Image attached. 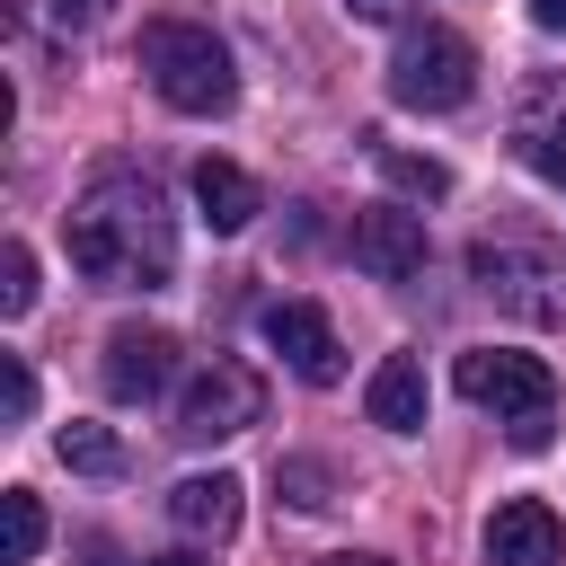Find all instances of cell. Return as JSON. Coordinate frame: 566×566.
Masks as SVG:
<instances>
[{
    "instance_id": "obj_7",
    "label": "cell",
    "mask_w": 566,
    "mask_h": 566,
    "mask_svg": "<svg viewBox=\"0 0 566 566\" xmlns=\"http://www.w3.org/2000/svg\"><path fill=\"white\" fill-rule=\"evenodd\" d=\"M256 327H265V345L283 354L292 380H310V389H336L345 380V345H336V327H327L318 301H274Z\"/></svg>"
},
{
    "instance_id": "obj_1",
    "label": "cell",
    "mask_w": 566,
    "mask_h": 566,
    "mask_svg": "<svg viewBox=\"0 0 566 566\" xmlns=\"http://www.w3.org/2000/svg\"><path fill=\"white\" fill-rule=\"evenodd\" d=\"M71 265L106 292H159L177 274V212L142 168H97L62 221Z\"/></svg>"
},
{
    "instance_id": "obj_14",
    "label": "cell",
    "mask_w": 566,
    "mask_h": 566,
    "mask_svg": "<svg viewBox=\"0 0 566 566\" xmlns=\"http://www.w3.org/2000/svg\"><path fill=\"white\" fill-rule=\"evenodd\" d=\"M513 142H522V159L548 177V186H566V106H522V124H513Z\"/></svg>"
},
{
    "instance_id": "obj_8",
    "label": "cell",
    "mask_w": 566,
    "mask_h": 566,
    "mask_svg": "<svg viewBox=\"0 0 566 566\" xmlns=\"http://www.w3.org/2000/svg\"><path fill=\"white\" fill-rule=\"evenodd\" d=\"M486 566H566V522L539 495H504L486 513Z\"/></svg>"
},
{
    "instance_id": "obj_16",
    "label": "cell",
    "mask_w": 566,
    "mask_h": 566,
    "mask_svg": "<svg viewBox=\"0 0 566 566\" xmlns=\"http://www.w3.org/2000/svg\"><path fill=\"white\" fill-rule=\"evenodd\" d=\"M53 451H62L71 469H88V478H115V469H124V442H115L106 424H88V416H71V424L53 433Z\"/></svg>"
},
{
    "instance_id": "obj_6",
    "label": "cell",
    "mask_w": 566,
    "mask_h": 566,
    "mask_svg": "<svg viewBox=\"0 0 566 566\" xmlns=\"http://www.w3.org/2000/svg\"><path fill=\"white\" fill-rule=\"evenodd\" d=\"M265 416V380L248 371V363H203L195 380H186V398H177V433L186 442H230V433H248Z\"/></svg>"
},
{
    "instance_id": "obj_5",
    "label": "cell",
    "mask_w": 566,
    "mask_h": 566,
    "mask_svg": "<svg viewBox=\"0 0 566 566\" xmlns=\"http://www.w3.org/2000/svg\"><path fill=\"white\" fill-rule=\"evenodd\" d=\"M469 88H478V44L460 27H407L398 35V53H389V97L398 106L451 115V106H469Z\"/></svg>"
},
{
    "instance_id": "obj_25",
    "label": "cell",
    "mask_w": 566,
    "mask_h": 566,
    "mask_svg": "<svg viewBox=\"0 0 566 566\" xmlns=\"http://www.w3.org/2000/svg\"><path fill=\"white\" fill-rule=\"evenodd\" d=\"M318 566H389V557H318Z\"/></svg>"
},
{
    "instance_id": "obj_21",
    "label": "cell",
    "mask_w": 566,
    "mask_h": 566,
    "mask_svg": "<svg viewBox=\"0 0 566 566\" xmlns=\"http://www.w3.org/2000/svg\"><path fill=\"white\" fill-rule=\"evenodd\" d=\"M106 9H115V0H53V18H62V27H97Z\"/></svg>"
},
{
    "instance_id": "obj_13",
    "label": "cell",
    "mask_w": 566,
    "mask_h": 566,
    "mask_svg": "<svg viewBox=\"0 0 566 566\" xmlns=\"http://www.w3.org/2000/svg\"><path fill=\"white\" fill-rule=\"evenodd\" d=\"M363 407H371L380 433H424V363H416V354H380Z\"/></svg>"
},
{
    "instance_id": "obj_3",
    "label": "cell",
    "mask_w": 566,
    "mask_h": 566,
    "mask_svg": "<svg viewBox=\"0 0 566 566\" xmlns=\"http://www.w3.org/2000/svg\"><path fill=\"white\" fill-rule=\"evenodd\" d=\"M142 71L150 88L177 106V115H230L239 106V71H230V44L195 18H150L142 27Z\"/></svg>"
},
{
    "instance_id": "obj_22",
    "label": "cell",
    "mask_w": 566,
    "mask_h": 566,
    "mask_svg": "<svg viewBox=\"0 0 566 566\" xmlns=\"http://www.w3.org/2000/svg\"><path fill=\"white\" fill-rule=\"evenodd\" d=\"M345 9H354L363 27H389V18H398V0H345Z\"/></svg>"
},
{
    "instance_id": "obj_10",
    "label": "cell",
    "mask_w": 566,
    "mask_h": 566,
    "mask_svg": "<svg viewBox=\"0 0 566 566\" xmlns=\"http://www.w3.org/2000/svg\"><path fill=\"white\" fill-rule=\"evenodd\" d=\"M168 371H177V336L168 327H115L106 336V398H159L168 389Z\"/></svg>"
},
{
    "instance_id": "obj_9",
    "label": "cell",
    "mask_w": 566,
    "mask_h": 566,
    "mask_svg": "<svg viewBox=\"0 0 566 566\" xmlns=\"http://www.w3.org/2000/svg\"><path fill=\"white\" fill-rule=\"evenodd\" d=\"M354 265H363L371 283H416V274H424V221L398 212V203L363 212V221H354Z\"/></svg>"
},
{
    "instance_id": "obj_23",
    "label": "cell",
    "mask_w": 566,
    "mask_h": 566,
    "mask_svg": "<svg viewBox=\"0 0 566 566\" xmlns=\"http://www.w3.org/2000/svg\"><path fill=\"white\" fill-rule=\"evenodd\" d=\"M531 18H539L548 35H566V0H531Z\"/></svg>"
},
{
    "instance_id": "obj_18",
    "label": "cell",
    "mask_w": 566,
    "mask_h": 566,
    "mask_svg": "<svg viewBox=\"0 0 566 566\" xmlns=\"http://www.w3.org/2000/svg\"><path fill=\"white\" fill-rule=\"evenodd\" d=\"M35 310V256H27V239H9L0 248V318H27Z\"/></svg>"
},
{
    "instance_id": "obj_15",
    "label": "cell",
    "mask_w": 566,
    "mask_h": 566,
    "mask_svg": "<svg viewBox=\"0 0 566 566\" xmlns=\"http://www.w3.org/2000/svg\"><path fill=\"white\" fill-rule=\"evenodd\" d=\"M35 548H44V504H35V486H9L0 495V566H35Z\"/></svg>"
},
{
    "instance_id": "obj_17",
    "label": "cell",
    "mask_w": 566,
    "mask_h": 566,
    "mask_svg": "<svg viewBox=\"0 0 566 566\" xmlns=\"http://www.w3.org/2000/svg\"><path fill=\"white\" fill-rule=\"evenodd\" d=\"M380 177H389L398 195H424V203L451 195V168H442V159H416V150H389V142H380Z\"/></svg>"
},
{
    "instance_id": "obj_2",
    "label": "cell",
    "mask_w": 566,
    "mask_h": 566,
    "mask_svg": "<svg viewBox=\"0 0 566 566\" xmlns=\"http://www.w3.org/2000/svg\"><path fill=\"white\" fill-rule=\"evenodd\" d=\"M469 283L522 327H566V248L548 230H531V221L478 230L469 239Z\"/></svg>"
},
{
    "instance_id": "obj_11",
    "label": "cell",
    "mask_w": 566,
    "mask_h": 566,
    "mask_svg": "<svg viewBox=\"0 0 566 566\" xmlns=\"http://www.w3.org/2000/svg\"><path fill=\"white\" fill-rule=\"evenodd\" d=\"M239 495H248V486H239L230 469H195V478L168 486V522H177L186 539H230V531H239Z\"/></svg>"
},
{
    "instance_id": "obj_12",
    "label": "cell",
    "mask_w": 566,
    "mask_h": 566,
    "mask_svg": "<svg viewBox=\"0 0 566 566\" xmlns=\"http://www.w3.org/2000/svg\"><path fill=\"white\" fill-rule=\"evenodd\" d=\"M195 212H203L221 239H239V230L265 212V195H256V177H248L239 159H195Z\"/></svg>"
},
{
    "instance_id": "obj_19",
    "label": "cell",
    "mask_w": 566,
    "mask_h": 566,
    "mask_svg": "<svg viewBox=\"0 0 566 566\" xmlns=\"http://www.w3.org/2000/svg\"><path fill=\"white\" fill-rule=\"evenodd\" d=\"M0 416H9V424L35 416V371H27L18 354H0Z\"/></svg>"
},
{
    "instance_id": "obj_24",
    "label": "cell",
    "mask_w": 566,
    "mask_h": 566,
    "mask_svg": "<svg viewBox=\"0 0 566 566\" xmlns=\"http://www.w3.org/2000/svg\"><path fill=\"white\" fill-rule=\"evenodd\" d=\"M150 566H212V557H195V548H177V557H150Z\"/></svg>"
},
{
    "instance_id": "obj_20",
    "label": "cell",
    "mask_w": 566,
    "mask_h": 566,
    "mask_svg": "<svg viewBox=\"0 0 566 566\" xmlns=\"http://www.w3.org/2000/svg\"><path fill=\"white\" fill-rule=\"evenodd\" d=\"M283 486H292V504H310V513H318V504H336V495H327V469H318V460H283Z\"/></svg>"
},
{
    "instance_id": "obj_4",
    "label": "cell",
    "mask_w": 566,
    "mask_h": 566,
    "mask_svg": "<svg viewBox=\"0 0 566 566\" xmlns=\"http://www.w3.org/2000/svg\"><path fill=\"white\" fill-rule=\"evenodd\" d=\"M451 380H460L469 407H495V424L513 433V451H548V433H557V380H548L539 354L478 345V354H460Z\"/></svg>"
}]
</instances>
